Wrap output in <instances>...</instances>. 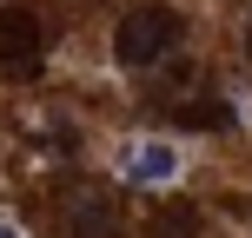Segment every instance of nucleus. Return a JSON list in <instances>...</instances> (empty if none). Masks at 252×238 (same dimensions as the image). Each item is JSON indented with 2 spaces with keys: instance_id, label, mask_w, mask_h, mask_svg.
I'll use <instances>...</instances> for the list:
<instances>
[{
  "instance_id": "6",
  "label": "nucleus",
  "mask_w": 252,
  "mask_h": 238,
  "mask_svg": "<svg viewBox=\"0 0 252 238\" xmlns=\"http://www.w3.org/2000/svg\"><path fill=\"white\" fill-rule=\"evenodd\" d=\"M246 40H252V33H246Z\"/></svg>"
},
{
  "instance_id": "4",
  "label": "nucleus",
  "mask_w": 252,
  "mask_h": 238,
  "mask_svg": "<svg viewBox=\"0 0 252 238\" xmlns=\"http://www.w3.org/2000/svg\"><path fill=\"white\" fill-rule=\"evenodd\" d=\"M73 238H120V212L106 199H80L73 205Z\"/></svg>"
},
{
  "instance_id": "2",
  "label": "nucleus",
  "mask_w": 252,
  "mask_h": 238,
  "mask_svg": "<svg viewBox=\"0 0 252 238\" xmlns=\"http://www.w3.org/2000/svg\"><path fill=\"white\" fill-rule=\"evenodd\" d=\"M179 146H166V139H139V146L120 152V179L126 185H173L179 179Z\"/></svg>"
},
{
  "instance_id": "5",
  "label": "nucleus",
  "mask_w": 252,
  "mask_h": 238,
  "mask_svg": "<svg viewBox=\"0 0 252 238\" xmlns=\"http://www.w3.org/2000/svg\"><path fill=\"white\" fill-rule=\"evenodd\" d=\"M0 238H27V232H20V225H7V218H0Z\"/></svg>"
},
{
  "instance_id": "1",
  "label": "nucleus",
  "mask_w": 252,
  "mask_h": 238,
  "mask_svg": "<svg viewBox=\"0 0 252 238\" xmlns=\"http://www.w3.org/2000/svg\"><path fill=\"white\" fill-rule=\"evenodd\" d=\"M179 33H186V26H179L173 7H133L120 20V33H113V60L120 66H159L166 53L179 47Z\"/></svg>"
},
{
  "instance_id": "3",
  "label": "nucleus",
  "mask_w": 252,
  "mask_h": 238,
  "mask_svg": "<svg viewBox=\"0 0 252 238\" xmlns=\"http://www.w3.org/2000/svg\"><path fill=\"white\" fill-rule=\"evenodd\" d=\"M33 53H40V33H33V20L27 13H0V66H33Z\"/></svg>"
}]
</instances>
